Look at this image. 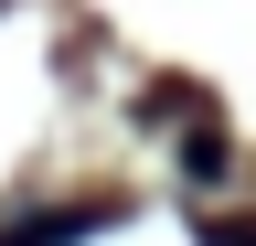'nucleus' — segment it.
Returning a JSON list of instances; mask_svg holds the SVG:
<instances>
[{
	"label": "nucleus",
	"mask_w": 256,
	"mask_h": 246,
	"mask_svg": "<svg viewBox=\"0 0 256 246\" xmlns=\"http://www.w3.org/2000/svg\"><path fill=\"white\" fill-rule=\"evenodd\" d=\"M203 246H256V214H246V225H214Z\"/></svg>",
	"instance_id": "3"
},
{
	"label": "nucleus",
	"mask_w": 256,
	"mask_h": 246,
	"mask_svg": "<svg viewBox=\"0 0 256 246\" xmlns=\"http://www.w3.org/2000/svg\"><path fill=\"white\" fill-rule=\"evenodd\" d=\"M107 225H118L107 203H75V214H32V225H11L0 246H86V235H107Z\"/></svg>",
	"instance_id": "1"
},
{
	"label": "nucleus",
	"mask_w": 256,
	"mask_h": 246,
	"mask_svg": "<svg viewBox=\"0 0 256 246\" xmlns=\"http://www.w3.org/2000/svg\"><path fill=\"white\" fill-rule=\"evenodd\" d=\"M182 182H224V139H214V129H192V150H182Z\"/></svg>",
	"instance_id": "2"
}]
</instances>
